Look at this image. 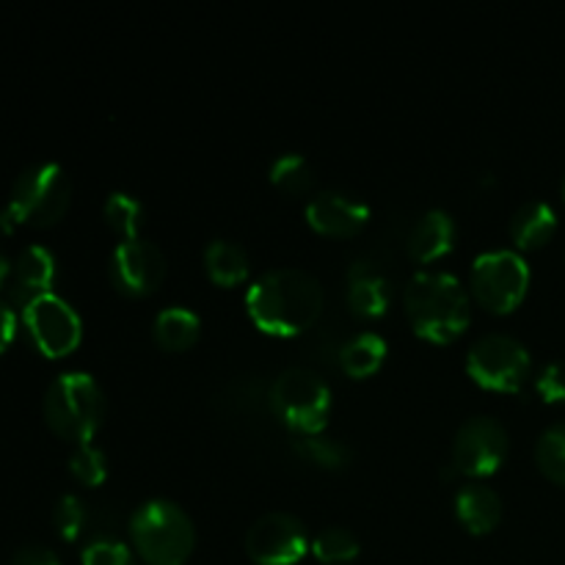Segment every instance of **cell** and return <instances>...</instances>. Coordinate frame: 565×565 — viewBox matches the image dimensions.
Listing matches in <instances>:
<instances>
[{"mask_svg": "<svg viewBox=\"0 0 565 565\" xmlns=\"http://www.w3.org/2000/svg\"><path fill=\"white\" fill-rule=\"evenodd\" d=\"M44 423L55 436L75 445H88L105 419L103 386L94 375L72 370L55 375L44 392Z\"/></svg>", "mask_w": 565, "mask_h": 565, "instance_id": "277c9868", "label": "cell"}, {"mask_svg": "<svg viewBox=\"0 0 565 565\" xmlns=\"http://www.w3.org/2000/svg\"><path fill=\"white\" fill-rule=\"evenodd\" d=\"M11 565H61V561L53 550H47V546L28 544L22 546V550H17Z\"/></svg>", "mask_w": 565, "mask_h": 565, "instance_id": "4dcf8cb0", "label": "cell"}, {"mask_svg": "<svg viewBox=\"0 0 565 565\" xmlns=\"http://www.w3.org/2000/svg\"><path fill=\"white\" fill-rule=\"evenodd\" d=\"M22 326H25L33 348L47 359H61L81 345V315L55 292H44V296L25 303L22 307Z\"/></svg>", "mask_w": 565, "mask_h": 565, "instance_id": "9c48e42d", "label": "cell"}, {"mask_svg": "<svg viewBox=\"0 0 565 565\" xmlns=\"http://www.w3.org/2000/svg\"><path fill=\"white\" fill-rule=\"evenodd\" d=\"M312 550L307 527L287 511H268L246 530V552L257 565H296Z\"/></svg>", "mask_w": 565, "mask_h": 565, "instance_id": "30bf717a", "label": "cell"}, {"mask_svg": "<svg viewBox=\"0 0 565 565\" xmlns=\"http://www.w3.org/2000/svg\"><path fill=\"white\" fill-rule=\"evenodd\" d=\"M130 539L147 565H182L196 546V527L185 508L154 497L132 511Z\"/></svg>", "mask_w": 565, "mask_h": 565, "instance_id": "3957f363", "label": "cell"}, {"mask_svg": "<svg viewBox=\"0 0 565 565\" xmlns=\"http://www.w3.org/2000/svg\"><path fill=\"white\" fill-rule=\"evenodd\" d=\"M412 329L428 342H450L472 318V301L458 276L447 270H419L403 290Z\"/></svg>", "mask_w": 565, "mask_h": 565, "instance_id": "7a4b0ae2", "label": "cell"}, {"mask_svg": "<svg viewBox=\"0 0 565 565\" xmlns=\"http://www.w3.org/2000/svg\"><path fill=\"white\" fill-rule=\"evenodd\" d=\"M70 472L81 480L83 486H99L108 478V458L99 447L77 445L70 456Z\"/></svg>", "mask_w": 565, "mask_h": 565, "instance_id": "83f0119b", "label": "cell"}, {"mask_svg": "<svg viewBox=\"0 0 565 565\" xmlns=\"http://www.w3.org/2000/svg\"><path fill=\"white\" fill-rule=\"evenodd\" d=\"M53 524L58 530V535L64 541H77L81 533L88 524V508L81 497L64 494L58 502H55L53 511Z\"/></svg>", "mask_w": 565, "mask_h": 565, "instance_id": "4316f807", "label": "cell"}, {"mask_svg": "<svg viewBox=\"0 0 565 565\" xmlns=\"http://www.w3.org/2000/svg\"><path fill=\"white\" fill-rule=\"evenodd\" d=\"M312 555L326 565L351 563L359 555V539L348 527L331 524L312 539Z\"/></svg>", "mask_w": 565, "mask_h": 565, "instance_id": "cb8c5ba5", "label": "cell"}, {"mask_svg": "<svg viewBox=\"0 0 565 565\" xmlns=\"http://www.w3.org/2000/svg\"><path fill=\"white\" fill-rule=\"evenodd\" d=\"M533 359L527 345L511 334H483L467 351V373L475 384L494 392H519L527 381Z\"/></svg>", "mask_w": 565, "mask_h": 565, "instance_id": "52a82bcc", "label": "cell"}, {"mask_svg": "<svg viewBox=\"0 0 565 565\" xmlns=\"http://www.w3.org/2000/svg\"><path fill=\"white\" fill-rule=\"evenodd\" d=\"M199 329H202V320H199V315L191 312L188 307L160 309L152 326L158 345L174 353L188 351V348L199 340Z\"/></svg>", "mask_w": 565, "mask_h": 565, "instance_id": "d6986e66", "label": "cell"}, {"mask_svg": "<svg viewBox=\"0 0 565 565\" xmlns=\"http://www.w3.org/2000/svg\"><path fill=\"white\" fill-rule=\"evenodd\" d=\"M508 456V430L494 417H469L452 439V467L469 478L497 472Z\"/></svg>", "mask_w": 565, "mask_h": 565, "instance_id": "8fae6325", "label": "cell"}, {"mask_svg": "<svg viewBox=\"0 0 565 565\" xmlns=\"http://www.w3.org/2000/svg\"><path fill=\"white\" fill-rule=\"evenodd\" d=\"M14 334H17V315L14 309H11V303L0 298V353L14 342Z\"/></svg>", "mask_w": 565, "mask_h": 565, "instance_id": "1f68e13d", "label": "cell"}, {"mask_svg": "<svg viewBox=\"0 0 565 565\" xmlns=\"http://www.w3.org/2000/svg\"><path fill=\"white\" fill-rule=\"evenodd\" d=\"M70 199V177L58 163H33L14 180L9 207L20 224L53 226L64 218Z\"/></svg>", "mask_w": 565, "mask_h": 565, "instance_id": "8992f818", "label": "cell"}, {"mask_svg": "<svg viewBox=\"0 0 565 565\" xmlns=\"http://www.w3.org/2000/svg\"><path fill=\"white\" fill-rule=\"evenodd\" d=\"M511 237L519 248H541L544 243L552 241L557 230V215L552 204L541 202V199H530V202L519 204L516 213L511 215Z\"/></svg>", "mask_w": 565, "mask_h": 565, "instance_id": "ac0fdd59", "label": "cell"}, {"mask_svg": "<svg viewBox=\"0 0 565 565\" xmlns=\"http://www.w3.org/2000/svg\"><path fill=\"white\" fill-rule=\"evenodd\" d=\"M535 463L552 483L565 486V423H555L535 441Z\"/></svg>", "mask_w": 565, "mask_h": 565, "instance_id": "d4e9b609", "label": "cell"}, {"mask_svg": "<svg viewBox=\"0 0 565 565\" xmlns=\"http://www.w3.org/2000/svg\"><path fill=\"white\" fill-rule=\"evenodd\" d=\"M292 450L320 469H342L348 467L353 458L351 447L342 445L340 439H326V436H318V434L292 436Z\"/></svg>", "mask_w": 565, "mask_h": 565, "instance_id": "7402d4cb", "label": "cell"}, {"mask_svg": "<svg viewBox=\"0 0 565 565\" xmlns=\"http://www.w3.org/2000/svg\"><path fill=\"white\" fill-rule=\"evenodd\" d=\"M55 281V257L44 246L22 248L11 270V298L22 307L50 292Z\"/></svg>", "mask_w": 565, "mask_h": 565, "instance_id": "9a60e30c", "label": "cell"}, {"mask_svg": "<svg viewBox=\"0 0 565 565\" xmlns=\"http://www.w3.org/2000/svg\"><path fill=\"white\" fill-rule=\"evenodd\" d=\"M83 565H136L132 552L125 541L119 539H94L83 546L81 552Z\"/></svg>", "mask_w": 565, "mask_h": 565, "instance_id": "f1b7e54d", "label": "cell"}, {"mask_svg": "<svg viewBox=\"0 0 565 565\" xmlns=\"http://www.w3.org/2000/svg\"><path fill=\"white\" fill-rule=\"evenodd\" d=\"M204 268H207L210 279L215 285L235 287L248 276V254L237 243L218 237V241H210L207 248H204Z\"/></svg>", "mask_w": 565, "mask_h": 565, "instance_id": "ffe728a7", "label": "cell"}, {"mask_svg": "<svg viewBox=\"0 0 565 565\" xmlns=\"http://www.w3.org/2000/svg\"><path fill=\"white\" fill-rule=\"evenodd\" d=\"M535 390L546 403H565V362H550L535 379Z\"/></svg>", "mask_w": 565, "mask_h": 565, "instance_id": "f546056e", "label": "cell"}, {"mask_svg": "<svg viewBox=\"0 0 565 565\" xmlns=\"http://www.w3.org/2000/svg\"><path fill=\"white\" fill-rule=\"evenodd\" d=\"M456 221H452L450 213L434 207L428 213L419 215L417 224L408 232V257L417 259V263H434V259H441L452 246H456Z\"/></svg>", "mask_w": 565, "mask_h": 565, "instance_id": "5bb4252c", "label": "cell"}, {"mask_svg": "<svg viewBox=\"0 0 565 565\" xmlns=\"http://www.w3.org/2000/svg\"><path fill=\"white\" fill-rule=\"evenodd\" d=\"M307 221L315 232L329 237H351L370 221L367 202L345 191H320L309 199Z\"/></svg>", "mask_w": 565, "mask_h": 565, "instance_id": "4fadbf2b", "label": "cell"}, {"mask_svg": "<svg viewBox=\"0 0 565 565\" xmlns=\"http://www.w3.org/2000/svg\"><path fill=\"white\" fill-rule=\"evenodd\" d=\"M110 281L125 296H149L160 287L166 276V257L152 241L132 237L116 243L108 265Z\"/></svg>", "mask_w": 565, "mask_h": 565, "instance_id": "7c38bea8", "label": "cell"}, {"mask_svg": "<svg viewBox=\"0 0 565 565\" xmlns=\"http://www.w3.org/2000/svg\"><path fill=\"white\" fill-rule=\"evenodd\" d=\"M270 412L292 434H320L331 412V390L315 370L292 364L270 384Z\"/></svg>", "mask_w": 565, "mask_h": 565, "instance_id": "5b68a950", "label": "cell"}, {"mask_svg": "<svg viewBox=\"0 0 565 565\" xmlns=\"http://www.w3.org/2000/svg\"><path fill=\"white\" fill-rule=\"evenodd\" d=\"M323 285L303 268H270L246 292L248 318L274 337H296L312 329L323 312Z\"/></svg>", "mask_w": 565, "mask_h": 565, "instance_id": "6da1fadb", "label": "cell"}, {"mask_svg": "<svg viewBox=\"0 0 565 565\" xmlns=\"http://www.w3.org/2000/svg\"><path fill=\"white\" fill-rule=\"evenodd\" d=\"M270 182L276 188H281L285 193H307L312 188L315 174H312V166L303 154L298 152H285L274 160L270 166Z\"/></svg>", "mask_w": 565, "mask_h": 565, "instance_id": "484cf974", "label": "cell"}, {"mask_svg": "<svg viewBox=\"0 0 565 565\" xmlns=\"http://www.w3.org/2000/svg\"><path fill=\"white\" fill-rule=\"evenodd\" d=\"M392 301L390 281L367 263L348 268V303L359 318H381Z\"/></svg>", "mask_w": 565, "mask_h": 565, "instance_id": "e0dca14e", "label": "cell"}, {"mask_svg": "<svg viewBox=\"0 0 565 565\" xmlns=\"http://www.w3.org/2000/svg\"><path fill=\"white\" fill-rule=\"evenodd\" d=\"M103 215H105V224H108L121 241L141 237L138 232H141L143 226V204L138 202L136 196H130V193H121V191L110 193V196L105 199Z\"/></svg>", "mask_w": 565, "mask_h": 565, "instance_id": "603a6c76", "label": "cell"}, {"mask_svg": "<svg viewBox=\"0 0 565 565\" xmlns=\"http://www.w3.org/2000/svg\"><path fill=\"white\" fill-rule=\"evenodd\" d=\"M530 268L513 248H491L475 257L472 292L486 309L497 315L513 312L527 296Z\"/></svg>", "mask_w": 565, "mask_h": 565, "instance_id": "ba28073f", "label": "cell"}, {"mask_svg": "<svg viewBox=\"0 0 565 565\" xmlns=\"http://www.w3.org/2000/svg\"><path fill=\"white\" fill-rule=\"evenodd\" d=\"M563 199H565V177H563Z\"/></svg>", "mask_w": 565, "mask_h": 565, "instance_id": "e575fe53", "label": "cell"}, {"mask_svg": "<svg viewBox=\"0 0 565 565\" xmlns=\"http://www.w3.org/2000/svg\"><path fill=\"white\" fill-rule=\"evenodd\" d=\"M456 516L472 535H486L500 524L502 500L491 486L467 483L456 494Z\"/></svg>", "mask_w": 565, "mask_h": 565, "instance_id": "2e32d148", "label": "cell"}, {"mask_svg": "<svg viewBox=\"0 0 565 565\" xmlns=\"http://www.w3.org/2000/svg\"><path fill=\"white\" fill-rule=\"evenodd\" d=\"M11 270H14V263L0 252V287H6V281H11Z\"/></svg>", "mask_w": 565, "mask_h": 565, "instance_id": "836d02e7", "label": "cell"}, {"mask_svg": "<svg viewBox=\"0 0 565 565\" xmlns=\"http://www.w3.org/2000/svg\"><path fill=\"white\" fill-rule=\"evenodd\" d=\"M386 342L375 331H362L340 348V364L353 379H367L384 364Z\"/></svg>", "mask_w": 565, "mask_h": 565, "instance_id": "44dd1931", "label": "cell"}, {"mask_svg": "<svg viewBox=\"0 0 565 565\" xmlns=\"http://www.w3.org/2000/svg\"><path fill=\"white\" fill-rule=\"evenodd\" d=\"M17 224H20V221H17V215L11 213L9 204H6V207L0 210V237H9L11 232L17 230Z\"/></svg>", "mask_w": 565, "mask_h": 565, "instance_id": "d6a6232c", "label": "cell"}]
</instances>
